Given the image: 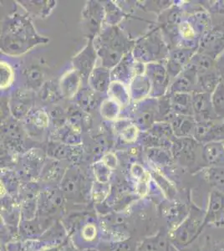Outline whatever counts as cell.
Returning <instances> with one entry per match:
<instances>
[{"label": "cell", "mask_w": 224, "mask_h": 251, "mask_svg": "<svg viewBox=\"0 0 224 251\" xmlns=\"http://www.w3.org/2000/svg\"><path fill=\"white\" fill-rule=\"evenodd\" d=\"M80 99H79V103L81 104V106L85 109H88L91 106L95 105V96L92 94V92H85L81 93L80 96Z\"/></svg>", "instance_id": "obj_32"}, {"label": "cell", "mask_w": 224, "mask_h": 251, "mask_svg": "<svg viewBox=\"0 0 224 251\" xmlns=\"http://www.w3.org/2000/svg\"><path fill=\"white\" fill-rule=\"evenodd\" d=\"M33 122L36 127H46L48 126L49 117L45 111L43 110H39V111L34 114L33 117Z\"/></svg>", "instance_id": "obj_31"}, {"label": "cell", "mask_w": 224, "mask_h": 251, "mask_svg": "<svg viewBox=\"0 0 224 251\" xmlns=\"http://www.w3.org/2000/svg\"><path fill=\"white\" fill-rule=\"evenodd\" d=\"M48 41V38L38 34L27 15L14 14L3 21L1 50L8 55L20 56L38 45Z\"/></svg>", "instance_id": "obj_1"}, {"label": "cell", "mask_w": 224, "mask_h": 251, "mask_svg": "<svg viewBox=\"0 0 224 251\" xmlns=\"http://www.w3.org/2000/svg\"><path fill=\"white\" fill-rule=\"evenodd\" d=\"M101 115L107 119L117 118L119 112V105L116 101L111 100H105L101 105Z\"/></svg>", "instance_id": "obj_27"}, {"label": "cell", "mask_w": 224, "mask_h": 251, "mask_svg": "<svg viewBox=\"0 0 224 251\" xmlns=\"http://www.w3.org/2000/svg\"><path fill=\"white\" fill-rule=\"evenodd\" d=\"M52 84H47L42 87V97L44 100L47 101H56L60 98L59 91Z\"/></svg>", "instance_id": "obj_28"}, {"label": "cell", "mask_w": 224, "mask_h": 251, "mask_svg": "<svg viewBox=\"0 0 224 251\" xmlns=\"http://www.w3.org/2000/svg\"><path fill=\"white\" fill-rule=\"evenodd\" d=\"M211 101L213 111L219 119L224 118V82L220 81L211 94Z\"/></svg>", "instance_id": "obj_20"}, {"label": "cell", "mask_w": 224, "mask_h": 251, "mask_svg": "<svg viewBox=\"0 0 224 251\" xmlns=\"http://www.w3.org/2000/svg\"></svg>", "instance_id": "obj_35"}, {"label": "cell", "mask_w": 224, "mask_h": 251, "mask_svg": "<svg viewBox=\"0 0 224 251\" xmlns=\"http://www.w3.org/2000/svg\"><path fill=\"white\" fill-rule=\"evenodd\" d=\"M111 94V97L113 99L114 101L118 104V105H126V103L129 100V93L126 92L124 86L122 83L113 82L109 86L108 89V94Z\"/></svg>", "instance_id": "obj_23"}, {"label": "cell", "mask_w": 224, "mask_h": 251, "mask_svg": "<svg viewBox=\"0 0 224 251\" xmlns=\"http://www.w3.org/2000/svg\"><path fill=\"white\" fill-rule=\"evenodd\" d=\"M207 179L209 183L217 187L224 185V166L217 165L212 167L207 172Z\"/></svg>", "instance_id": "obj_25"}, {"label": "cell", "mask_w": 224, "mask_h": 251, "mask_svg": "<svg viewBox=\"0 0 224 251\" xmlns=\"http://www.w3.org/2000/svg\"><path fill=\"white\" fill-rule=\"evenodd\" d=\"M220 81H221V78L219 76L217 68L212 72L199 75L197 78L196 86H195L194 92H205V93L212 94V92L215 90Z\"/></svg>", "instance_id": "obj_18"}, {"label": "cell", "mask_w": 224, "mask_h": 251, "mask_svg": "<svg viewBox=\"0 0 224 251\" xmlns=\"http://www.w3.org/2000/svg\"><path fill=\"white\" fill-rule=\"evenodd\" d=\"M166 51V47L162 40L156 34H150L149 38L144 39L143 43H139L135 47V58L139 57L142 60V58L153 59L155 56L161 54L163 56V53Z\"/></svg>", "instance_id": "obj_10"}, {"label": "cell", "mask_w": 224, "mask_h": 251, "mask_svg": "<svg viewBox=\"0 0 224 251\" xmlns=\"http://www.w3.org/2000/svg\"><path fill=\"white\" fill-rule=\"evenodd\" d=\"M219 121L208 123H197L193 138L200 144L224 140V129L222 126L223 122L219 123Z\"/></svg>", "instance_id": "obj_7"}, {"label": "cell", "mask_w": 224, "mask_h": 251, "mask_svg": "<svg viewBox=\"0 0 224 251\" xmlns=\"http://www.w3.org/2000/svg\"><path fill=\"white\" fill-rule=\"evenodd\" d=\"M168 244L164 236L149 238L142 243L136 251H168Z\"/></svg>", "instance_id": "obj_22"}, {"label": "cell", "mask_w": 224, "mask_h": 251, "mask_svg": "<svg viewBox=\"0 0 224 251\" xmlns=\"http://www.w3.org/2000/svg\"><path fill=\"white\" fill-rule=\"evenodd\" d=\"M222 126H223V128L224 129V120H223V123H222Z\"/></svg>", "instance_id": "obj_34"}, {"label": "cell", "mask_w": 224, "mask_h": 251, "mask_svg": "<svg viewBox=\"0 0 224 251\" xmlns=\"http://www.w3.org/2000/svg\"><path fill=\"white\" fill-rule=\"evenodd\" d=\"M174 135L178 138L193 137L197 121L193 116L175 115L171 122Z\"/></svg>", "instance_id": "obj_13"}, {"label": "cell", "mask_w": 224, "mask_h": 251, "mask_svg": "<svg viewBox=\"0 0 224 251\" xmlns=\"http://www.w3.org/2000/svg\"><path fill=\"white\" fill-rule=\"evenodd\" d=\"M197 73L195 67L189 63L182 71V73L177 75L173 84L169 86L171 92L173 94L175 93H185V94H191L195 91L196 86Z\"/></svg>", "instance_id": "obj_8"}, {"label": "cell", "mask_w": 224, "mask_h": 251, "mask_svg": "<svg viewBox=\"0 0 224 251\" xmlns=\"http://www.w3.org/2000/svg\"><path fill=\"white\" fill-rule=\"evenodd\" d=\"M97 51L94 45L93 40H89L87 46L79 54L75 55L72 63L74 70L79 73L84 81H88L89 77L94 71L97 61Z\"/></svg>", "instance_id": "obj_4"}, {"label": "cell", "mask_w": 224, "mask_h": 251, "mask_svg": "<svg viewBox=\"0 0 224 251\" xmlns=\"http://www.w3.org/2000/svg\"><path fill=\"white\" fill-rule=\"evenodd\" d=\"M132 246L130 243L122 242V244L114 245V247L111 249V251H132Z\"/></svg>", "instance_id": "obj_33"}, {"label": "cell", "mask_w": 224, "mask_h": 251, "mask_svg": "<svg viewBox=\"0 0 224 251\" xmlns=\"http://www.w3.org/2000/svg\"><path fill=\"white\" fill-rule=\"evenodd\" d=\"M148 67V78L151 81V86H153L155 92L156 90V92H158V96H162L169 86L170 81V76L167 68L161 64L156 63H150Z\"/></svg>", "instance_id": "obj_12"}, {"label": "cell", "mask_w": 224, "mask_h": 251, "mask_svg": "<svg viewBox=\"0 0 224 251\" xmlns=\"http://www.w3.org/2000/svg\"><path fill=\"white\" fill-rule=\"evenodd\" d=\"M97 54L101 57L103 67L117 66L124 54L131 49L132 43L124 36L117 27H111L101 33L97 44H94Z\"/></svg>", "instance_id": "obj_2"}, {"label": "cell", "mask_w": 224, "mask_h": 251, "mask_svg": "<svg viewBox=\"0 0 224 251\" xmlns=\"http://www.w3.org/2000/svg\"><path fill=\"white\" fill-rule=\"evenodd\" d=\"M224 218V193L213 191L208 200L207 210L205 213L204 226L220 222Z\"/></svg>", "instance_id": "obj_11"}, {"label": "cell", "mask_w": 224, "mask_h": 251, "mask_svg": "<svg viewBox=\"0 0 224 251\" xmlns=\"http://www.w3.org/2000/svg\"><path fill=\"white\" fill-rule=\"evenodd\" d=\"M14 80V70L8 63L1 62V89H7Z\"/></svg>", "instance_id": "obj_26"}, {"label": "cell", "mask_w": 224, "mask_h": 251, "mask_svg": "<svg viewBox=\"0 0 224 251\" xmlns=\"http://www.w3.org/2000/svg\"><path fill=\"white\" fill-rule=\"evenodd\" d=\"M81 80L82 79L75 70L66 72L60 81V90L63 97L66 98L75 97Z\"/></svg>", "instance_id": "obj_14"}, {"label": "cell", "mask_w": 224, "mask_h": 251, "mask_svg": "<svg viewBox=\"0 0 224 251\" xmlns=\"http://www.w3.org/2000/svg\"><path fill=\"white\" fill-rule=\"evenodd\" d=\"M20 4L28 14L39 18H46L56 5L55 1H21Z\"/></svg>", "instance_id": "obj_17"}, {"label": "cell", "mask_w": 224, "mask_h": 251, "mask_svg": "<svg viewBox=\"0 0 224 251\" xmlns=\"http://www.w3.org/2000/svg\"><path fill=\"white\" fill-rule=\"evenodd\" d=\"M202 157L207 164L219 165L224 160V143L212 142L202 147Z\"/></svg>", "instance_id": "obj_15"}, {"label": "cell", "mask_w": 224, "mask_h": 251, "mask_svg": "<svg viewBox=\"0 0 224 251\" xmlns=\"http://www.w3.org/2000/svg\"><path fill=\"white\" fill-rule=\"evenodd\" d=\"M26 79L28 86L34 90L43 87L44 74L40 68L31 67L28 69V72L26 73Z\"/></svg>", "instance_id": "obj_24"}, {"label": "cell", "mask_w": 224, "mask_h": 251, "mask_svg": "<svg viewBox=\"0 0 224 251\" xmlns=\"http://www.w3.org/2000/svg\"><path fill=\"white\" fill-rule=\"evenodd\" d=\"M88 82L94 91L98 92H106L110 86V72L105 67L94 69L89 77Z\"/></svg>", "instance_id": "obj_19"}, {"label": "cell", "mask_w": 224, "mask_h": 251, "mask_svg": "<svg viewBox=\"0 0 224 251\" xmlns=\"http://www.w3.org/2000/svg\"><path fill=\"white\" fill-rule=\"evenodd\" d=\"M170 101L172 109L175 114L193 117L192 94L175 93L171 97Z\"/></svg>", "instance_id": "obj_16"}, {"label": "cell", "mask_w": 224, "mask_h": 251, "mask_svg": "<svg viewBox=\"0 0 224 251\" xmlns=\"http://www.w3.org/2000/svg\"><path fill=\"white\" fill-rule=\"evenodd\" d=\"M179 31L181 33L182 38L184 40H194V38L196 37L197 31L194 29V27L192 25V24L188 22H183L180 24L179 25Z\"/></svg>", "instance_id": "obj_29"}, {"label": "cell", "mask_w": 224, "mask_h": 251, "mask_svg": "<svg viewBox=\"0 0 224 251\" xmlns=\"http://www.w3.org/2000/svg\"><path fill=\"white\" fill-rule=\"evenodd\" d=\"M30 98L25 93L20 94L19 92L16 95L14 102H12L11 111L16 118H23L28 112L29 110V104H30Z\"/></svg>", "instance_id": "obj_21"}, {"label": "cell", "mask_w": 224, "mask_h": 251, "mask_svg": "<svg viewBox=\"0 0 224 251\" xmlns=\"http://www.w3.org/2000/svg\"><path fill=\"white\" fill-rule=\"evenodd\" d=\"M138 134V129L136 126L129 125L122 130V137L125 142L132 143L136 141Z\"/></svg>", "instance_id": "obj_30"}, {"label": "cell", "mask_w": 224, "mask_h": 251, "mask_svg": "<svg viewBox=\"0 0 224 251\" xmlns=\"http://www.w3.org/2000/svg\"><path fill=\"white\" fill-rule=\"evenodd\" d=\"M204 222L205 214L198 210H192L187 217L176 227L172 239L179 246L189 245L201 233L205 226Z\"/></svg>", "instance_id": "obj_3"}, {"label": "cell", "mask_w": 224, "mask_h": 251, "mask_svg": "<svg viewBox=\"0 0 224 251\" xmlns=\"http://www.w3.org/2000/svg\"><path fill=\"white\" fill-rule=\"evenodd\" d=\"M105 10L97 2H89L83 11V27L90 40H93L100 29Z\"/></svg>", "instance_id": "obj_6"}, {"label": "cell", "mask_w": 224, "mask_h": 251, "mask_svg": "<svg viewBox=\"0 0 224 251\" xmlns=\"http://www.w3.org/2000/svg\"><path fill=\"white\" fill-rule=\"evenodd\" d=\"M200 143L193 137L180 138L173 144V152L174 157L182 161L185 165L193 164L197 157V149Z\"/></svg>", "instance_id": "obj_9"}, {"label": "cell", "mask_w": 224, "mask_h": 251, "mask_svg": "<svg viewBox=\"0 0 224 251\" xmlns=\"http://www.w3.org/2000/svg\"><path fill=\"white\" fill-rule=\"evenodd\" d=\"M193 117L197 123H208L221 120L213 111L210 93L193 92L192 94Z\"/></svg>", "instance_id": "obj_5"}]
</instances>
